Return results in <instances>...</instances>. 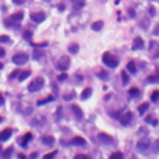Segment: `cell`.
Instances as JSON below:
<instances>
[{"mask_svg":"<svg viewBox=\"0 0 159 159\" xmlns=\"http://www.w3.org/2000/svg\"><path fill=\"white\" fill-rule=\"evenodd\" d=\"M102 60H103V63L106 66H108L110 69H114V67L118 66V60L117 57H114L112 53L110 52H104L103 56H102Z\"/></svg>","mask_w":159,"mask_h":159,"instance_id":"cell-1","label":"cell"},{"mask_svg":"<svg viewBox=\"0 0 159 159\" xmlns=\"http://www.w3.org/2000/svg\"><path fill=\"white\" fill-rule=\"evenodd\" d=\"M44 84H45V81H44L42 77H38V79H35L30 82V84L28 86V90L30 92H38L44 87Z\"/></svg>","mask_w":159,"mask_h":159,"instance_id":"cell-2","label":"cell"},{"mask_svg":"<svg viewBox=\"0 0 159 159\" xmlns=\"http://www.w3.org/2000/svg\"><path fill=\"white\" fill-rule=\"evenodd\" d=\"M28 60H29V55L28 53H24V52H19V53L13 56V62H14L15 65H19V66L25 65V63L28 62Z\"/></svg>","mask_w":159,"mask_h":159,"instance_id":"cell-3","label":"cell"},{"mask_svg":"<svg viewBox=\"0 0 159 159\" xmlns=\"http://www.w3.org/2000/svg\"><path fill=\"white\" fill-rule=\"evenodd\" d=\"M70 66V57L69 56H61L57 61V69L60 71H66Z\"/></svg>","mask_w":159,"mask_h":159,"instance_id":"cell-4","label":"cell"},{"mask_svg":"<svg viewBox=\"0 0 159 159\" xmlns=\"http://www.w3.org/2000/svg\"><path fill=\"white\" fill-rule=\"evenodd\" d=\"M149 55L152 59H158L159 57V44L155 41H150L149 42Z\"/></svg>","mask_w":159,"mask_h":159,"instance_id":"cell-5","label":"cell"},{"mask_svg":"<svg viewBox=\"0 0 159 159\" xmlns=\"http://www.w3.org/2000/svg\"><path fill=\"white\" fill-rule=\"evenodd\" d=\"M149 147H150V141L148 139V138L139 139L137 143V148L139 150H147V149H149Z\"/></svg>","mask_w":159,"mask_h":159,"instance_id":"cell-6","label":"cell"},{"mask_svg":"<svg viewBox=\"0 0 159 159\" xmlns=\"http://www.w3.org/2000/svg\"><path fill=\"white\" fill-rule=\"evenodd\" d=\"M132 118H133V113L131 112V111H128V112H126L124 114H122L121 118H119V122L123 126H128V124L131 123Z\"/></svg>","mask_w":159,"mask_h":159,"instance_id":"cell-7","label":"cell"},{"mask_svg":"<svg viewBox=\"0 0 159 159\" xmlns=\"http://www.w3.org/2000/svg\"><path fill=\"white\" fill-rule=\"evenodd\" d=\"M144 47V41H143V39L142 38H136L133 40V45H132V50L133 51H138V50H142Z\"/></svg>","mask_w":159,"mask_h":159,"instance_id":"cell-8","label":"cell"},{"mask_svg":"<svg viewBox=\"0 0 159 159\" xmlns=\"http://www.w3.org/2000/svg\"><path fill=\"white\" fill-rule=\"evenodd\" d=\"M98 141L103 144H112L113 143V138L107 133H98Z\"/></svg>","mask_w":159,"mask_h":159,"instance_id":"cell-9","label":"cell"},{"mask_svg":"<svg viewBox=\"0 0 159 159\" xmlns=\"http://www.w3.org/2000/svg\"><path fill=\"white\" fill-rule=\"evenodd\" d=\"M30 19L32 20L34 22H42L44 20L46 19V15L44 14V13H32L31 15H30Z\"/></svg>","mask_w":159,"mask_h":159,"instance_id":"cell-10","label":"cell"},{"mask_svg":"<svg viewBox=\"0 0 159 159\" xmlns=\"http://www.w3.org/2000/svg\"><path fill=\"white\" fill-rule=\"evenodd\" d=\"M11 134H13V131L10 129V128H6V129H4L1 133H0V141H1V142H6L10 137H11Z\"/></svg>","mask_w":159,"mask_h":159,"instance_id":"cell-11","label":"cell"},{"mask_svg":"<svg viewBox=\"0 0 159 159\" xmlns=\"http://www.w3.org/2000/svg\"><path fill=\"white\" fill-rule=\"evenodd\" d=\"M72 112L75 113V116H76V118L77 119H82L83 118V112H82V110L77 106V104H72Z\"/></svg>","mask_w":159,"mask_h":159,"instance_id":"cell-12","label":"cell"},{"mask_svg":"<svg viewBox=\"0 0 159 159\" xmlns=\"http://www.w3.org/2000/svg\"><path fill=\"white\" fill-rule=\"evenodd\" d=\"M71 145H86V139L82 137H75L70 142Z\"/></svg>","mask_w":159,"mask_h":159,"instance_id":"cell-13","label":"cell"},{"mask_svg":"<svg viewBox=\"0 0 159 159\" xmlns=\"http://www.w3.org/2000/svg\"><path fill=\"white\" fill-rule=\"evenodd\" d=\"M22 19H24V13L22 11L15 13V14H13L11 18H10V20H11V21H14V22H20Z\"/></svg>","mask_w":159,"mask_h":159,"instance_id":"cell-14","label":"cell"},{"mask_svg":"<svg viewBox=\"0 0 159 159\" xmlns=\"http://www.w3.org/2000/svg\"><path fill=\"white\" fill-rule=\"evenodd\" d=\"M42 143L45 145H49V147H51V145H53V143H55V138L51 137V136H45L42 137Z\"/></svg>","mask_w":159,"mask_h":159,"instance_id":"cell-15","label":"cell"},{"mask_svg":"<svg viewBox=\"0 0 159 159\" xmlns=\"http://www.w3.org/2000/svg\"><path fill=\"white\" fill-rule=\"evenodd\" d=\"M103 21L102 20H98V21H94L92 25H91V29L93 30V31H100V30H102V28H103Z\"/></svg>","mask_w":159,"mask_h":159,"instance_id":"cell-16","label":"cell"},{"mask_svg":"<svg viewBox=\"0 0 159 159\" xmlns=\"http://www.w3.org/2000/svg\"><path fill=\"white\" fill-rule=\"evenodd\" d=\"M127 70L129 73H132V75L137 73V66H136V63H134V61H129V62L127 63Z\"/></svg>","mask_w":159,"mask_h":159,"instance_id":"cell-17","label":"cell"},{"mask_svg":"<svg viewBox=\"0 0 159 159\" xmlns=\"http://www.w3.org/2000/svg\"><path fill=\"white\" fill-rule=\"evenodd\" d=\"M72 3H73L75 10H81L84 6V4H86V0H72Z\"/></svg>","mask_w":159,"mask_h":159,"instance_id":"cell-18","label":"cell"},{"mask_svg":"<svg viewBox=\"0 0 159 159\" xmlns=\"http://www.w3.org/2000/svg\"><path fill=\"white\" fill-rule=\"evenodd\" d=\"M79 50H80L79 44H70L69 45V51H70V53H72V55H76V53L79 52Z\"/></svg>","mask_w":159,"mask_h":159,"instance_id":"cell-19","label":"cell"},{"mask_svg":"<svg viewBox=\"0 0 159 159\" xmlns=\"http://www.w3.org/2000/svg\"><path fill=\"white\" fill-rule=\"evenodd\" d=\"M121 76H122V83H123V86H127L128 82H129V76H128L127 71L123 70L121 72Z\"/></svg>","mask_w":159,"mask_h":159,"instance_id":"cell-20","label":"cell"},{"mask_svg":"<svg viewBox=\"0 0 159 159\" xmlns=\"http://www.w3.org/2000/svg\"><path fill=\"white\" fill-rule=\"evenodd\" d=\"M34 59L35 60H40L41 57L45 56V52H44V50H40V49H36V50H34Z\"/></svg>","mask_w":159,"mask_h":159,"instance_id":"cell-21","label":"cell"},{"mask_svg":"<svg viewBox=\"0 0 159 159\" xmlns=\"http://www.w3.org/2000/svg\"><path fill=\"white\" fill-rule=\"evenodd\" d=\"M91 94H92V88L87 87V88H84L83 92L81 93V98H82V100H86V98H88V97H91Z\"/></svg>","mask_w":159,"mask_h":159,"instance_id":"cell-22","label":"cell"},{"mask_svg":"<svg viewBox=\"0 0 159 159\" xmlns=\"http://www.w3.org/2000/svg\"><path fill=\"white\" fill-rule=\"evenodd\" d=\"M147 110H149V103L144 102L142 103L139 107H138V112H139V114H144L145 112H147Z\"/></svg>","mask_w":159,"mask_h":159,"instance_id":"cell-23","label":"cell"},{"mask_svg":"<svg viewBox=\"0 0 159 159\" xmlns=\"http://www.w3.org/2000/svg\"><path fill=\"white\" fill-rule=\"evenodd\" d=\"M31 138H32V134L30 133V132H28V133H26L25 136L22 137V142H21L22 147H26V145H28V143H29V141L31 139Z\"/></svg>","mask_w":159,"mask_h":159,"instance_id":"cell-24","label":"cell"},{"mask_svg":"<svg viewBox=\"0 0 159 159\" xmlns=\"http://www.w3.org/2000/svg\"><path fill=\"white\" fill-rule=\"evenodd\" d=\"M30 75H31V71L30 70H26V71H22L21 73H20V76H19V81H25L28 77H30Z\"/></svg>","mask_w":159,"mask_h":159,"instance_id":"cell-25","label":"cell"},{"mask_svg":"<svg viewBox=\"0 0 159 159\" xmlns=\"http://www.w3.org/2000/svg\"><path fill=\"white\" fill-rule=\"evenodd\" d=\"M11 154H13V148H8V149H5L4 152H3L1 159H10Z\"/></svg>","mask_w":159,"mask_h":159,"instance_id":"cell-26","label":"cell"},{"mask_svg":"<svg viewBox=\"0 0 159 159\" xmlns=\"http://www.w3.org/2000/svg\"><path fill=\"white\" fill-rule=\"evenodd\" d=\"M53 101V96H47L46 98H44L42 101H38V106H42V104H46V103H49V102H52Z\"/></svg>","mask_w":159,"mask_h":159,"instance_id":"cell-27","label":"cell"},{"mask_svg":"<svg viewBox=\"0 0 159 159\" xmlns=\"http://www.w3.org/2000/svg\"><path fill=\"white\" fill-rule=\"evenodd\" d=\"M110 159H124L123 158V153H121V152H114V153L111 154Z\"/></svg>","mask_w":159,"mask_h":159,"instance_id":"cell-28","label":"cell"},{"mask_svg":"<svg viewBox=\"0 0 159 159\" xmlns=\"http://www.w3.org/2000/svg\"><path fill=\"white\" fill-rule=\"evenodd\" d=\"M128 93H129V96L136 97V96L139 94V90H138L137 87H132V88H129V91H128Z\"/></svg>","mask_w":159,"mask_h":159,"instance_id":"cell-29","label":"cell"},{"mask_svg":"<svg viewBox=\"0 0 159 159\" xmlns=\"http://www.w3.org/2000/svg\"><path fill=\"white\" fill-rule=\"evenodd\" d=\"M147 81L149 83H157V82H159V76L157 75V76H148L147 77Z\"/></svg>","mask_w":159,"mask_h":159,"instance_id":"cell-30","label":"cell"},{"mask_svg":"<svg viewBox=\"0 0 159 159\" xmlns=\"http://www.w3.org/2000/svg\"><path fill=\"white\" fill-rule=\"evenodd\" d=\"M145 122H147V123H150L152 126H157L158 124V121L153 119V116H148L147 118H145Z\"/></svg>","mask_w":159,"mask_h":159,"instance_id":"cell-31","label":"cell"},{"mask_svg":"<svg viewBox=\"0 0 159 159\" xmlns=\"http://www.w3.org/2000/svg\"><path fill=\"white\" fill-rule=\"evenodd\" d=\"M56 154H57V150H53V152H50V153H47L44 155V159H53L56 157Z\"/></svg>","mask_w":159,"mask_h":159,"instance_id":"cell-32","label":"cell"},{"mask_svg":"<svg viewBox=\"0 0 159 159\" xmlns=\"http://www.w3.org/2000/svg\"><path fill=\"white\" fill-rule=\"evenodd\" d=\"M20 73H21V72H20V70H15V71H13V72L9 75V79H10V80H14L15 77L20 76Z\"/></svg>","mask_w":159,"mask_h":159,"instance_id":"cell-33","label":"cell"},{"mask_svg":"<svg viewBox=\"0 0 159 159\" xmlns=\"http://www.w3.org/2000/svg\"><path fill=\"white\" fill-rule=\"evenodd\" d=\"M150 100L153 101V102H158V100H159V91H154V92L152 93Z\"/></svg>","mask_w":159,"mask_h":159,"instance_id":"cell-34","label":"cell"},{"mask_svg":"<svg viewBox=\"0 0 159 159\" xmlns=\"http://www.w3.org/2000/svg\"><path fill=\"white\" fill-rule=\"evenodd\" d=\"M32 38V31H30V30H25V32H24V39L25 40H31Z\"/></svg>","mask_w":159,"mask_h":159,"instance_id":"cell-35","label":"cell"},{"mask_svg":"<svg viewBox=\"0 0 159 159\" xmlns=\"http://www.w3.org/2000/svg\"><path fill=\"white\" fill-rule=\"evenodd\" d=\"M107 76H108L107 71H101V72L97 73V77H100L101 80H106V79H107Z\"/></svg>","mask_w":159,"mask_h":159,"instance_id":"cell-36","label":"cell"},{"mask_svg":"<svg viewBox=\"0 0 159 159\" xmlns=\"http://www.w3.org/2000/svg\"><path fill=\"white\" fill-rule=\"evenodd\" d=\"M67 77H69V75H67L66 72H63V73H60V75L57 76V80H59L60 82H62V81H65V80H67Z\"/></svg>","mask_w":159,"mask_h":159,"instance_id":"cell-37","label":"cell"},{"mask_svg":"<svg viewBox=\"0 0 159 159\" xmlns=\"http://www.w3.org/2000/svg\"><path fill=\"white\" fill-rule=\"evenodd\" d=\"M152 148H153V152H154V153H159V139H157V141L154 142V143H153V147H152Z\"/></svg>","mask_w":159,"mask_h":159,"instance_id":"cell-38","label":"cell"},{"mask_svg":"<svg viewBox=\"0 0 159 159\" xmlns=\"http://www.w3.org/2000/svg\"><path fill=\"white\" fill-rule=\"evenodd\" d=\"M75 97V92H71L70 94H63V100L65 101H71Z\"/></svg>","mask_w":159,"mask_h":159,"instance_id":"cell-39","label":"cell"},{"mask_svg":"<svg viewBox=\"0 0 159 159\" xmlns=\"http://www.w3.org/2000/svg\"><path fill=\"white\" fill-rule=\"evenodd\" d=\"M10 38L8 35H0V42H9Z\"/></svg>","mask_w":159,"mask_h":159,"instance_id":"cell-40","label":"cell"},{"mask_svg":"<svg viewBox=\"0 0 159 159\" xmlns=\"http://www.w3.org/2000/svg\"><path fill=\"white\" fill-rule=\"evenodd\" d=\"M31 45L35 46V47H46L49 44H47V42H40V44H34V42H31Z\"/></svg>","mask_w":159,"mask_h":159,"instance_id":"cell-41","label":"cell"},{"mask_svg":"<svg viewBox=\"0 0 159 159\" xmlns=\"http://www.w3.org/2000/svg\"><path fill=\"white\" fill-rule=\"evenodd\" d=\"M75 159H91L88 155H86V154H77L76 157H75Z\"/></svg>","mask_w":159,"mask_h":159,"instance_id":"cell-42","label":"cell"},{"mask_svg":"<svg viewBox=\"0 0 159 159\" xmlns=\"http://www.w3.org/2000/svg\"><path fill=\"white\" fill-rule=\"evenodd\" d=\"M148 11H149V15H150V16H154V15H155V9H154V6H149Z\"/></svg>","mask_w":159,"mask_h":159,"instance_id":"cell-43","label":"cell"},{"mask_svg":"<svg viewBox=\"0 0 159 159\" xmlns=\"http://www.w3.org/2000/svg\"><path fill=\"white\" fill-rule=\"evenodd\" d=\"M153 35H154V36H159V24L154 28V30H153Z\"/></svg>","mask_w":159,"mask_h":159,"instance_id":"cell-44","label":"cell"},{"mask_svg":"<svg viewBox=\"0 0 159 159\" xmlns=\"http://www.w3.org/2000/svg\"><path fill=\"white\" fill-rule=\"evenodd\" d=\"M128 15H129L131 18H134V16H136V11H134L133 9H128Z\"/></svg>","mask_w":159,"mask_h":159,"instance_id":"cell-45","label":"cell"},{"mask_svg":"<svg viewBox=\"0 0 159 159\" xmlns=\"http://www.w3.org/2000/svg\"><path fill=\"white\" fill-rule=\"evenodd\" d=\"M25 3V0H14V4L16 5H22Z\"/></svg>","mask_w":159,"mask_h":159,"instance_id":"cell-46","label":"cell"},{"mask_svg":"<svg viewBox=\"0 0 159 159\" xmlns=\"http://www.w3.org/2000/svg\"><path fill=\"white\" fill-rule=\"evenodd\" d=\"M4 56H5V50L0 47V59H1V57H4Z\"/></svg>","mask_w":159,"mask_h":159,"instance_id":"cell-47","label":"cell"},{"mask_svg":"<svg viewBox=\"0 0 159 159\" xmlns=\"http://www.w3.org/2000/svg\"><path fill=\"white\" fill-rule=\"evenodd\" d=\"M4 104V97L1 96V93H0V106H3Z\"/></svg>","mask_w":159,"mask_h":159,"instance_id":"cell-48","label":"cell"},{"mask_svg":"<svg viewBox=\"0 0 159 159\" xmlns=\"http://www.w3.org/2000/svg\"><path fill=\"white\" fill-rule=\"evenodd\" d=\"M18 158H19V159H26V157H25L24 154H19V155H18Z\"/></svg>","mask_w":159,"mask_h":159,"instance_id":"cell-49","label":"cell"},{"mask_svg":"<svg viewBox=\"0 0 159 159\" xmlns=\"http://www.w3.org/2000/svg\"><path fill=\"white\" fill-rule=\"evenodd\" d=\"M57 8H59V10H61V11H62V10H63V9H65V6H63L62 4H60L59 6H57Z\"/></svg>","mask_w":159,"mask_h":159,"instance_id":"cell-50","label":"cell"},{"mask_svg":"<svg viewBox=\"0 0 159 159\" xmlns=\"http://www.w3.org/2000/svg\"><path fill=\"white\" fill-rule=\"evenodd\" d=\"M36 157H38V154H36V153H32L31 154V158H36Z\"/></svg>","mask_w":159,"mask_h":159,"instance_id":"cell-51","label":"cell"},{"mask_svg":"<svg viewBox=\"0 0 159 159\" xmlns=\"http://www.w3.org/2000/svg\"><path fill=\"white\" fill-rule=\"evenodd\" d=\"M3 67H4V65H3V63H1V62H0V70H1V69H3Z\"/></svg>","mask_w":159,"mask_h":159,"instance_id":"cell-52","label":"cell"},{"mask_svg":"<svg viewBox=\"0 0 159 159\" xmlns=\"http://www.w3.org/2000/svg\"><path fill=\"white\" fill-rule=\"evenodd\" d=\"M118 3H119V0H116V1H114V4H116V5H117V4H118Z\"/></svg>","mask_w":159,"mask_h":159,"instance_id":"cell-53","label":"cell"},{"mask_svg":"<svg viewBox=\"0 0 159 159\" xmlns=\"http://www.w3.org/2000/svg\"><path fill=\"white\" fill-rule=\"evenodd\" d=\"M1 122H3V118H1V117H0V123H1Z\"/></svg>","mask_w":159,"mask_h":159,"instance_id":"cell-54","label":"cell"},{"mask_svg":"<svg viewBox=\"0 0 159 159\" xmlns=\"http://www.w3.org/2000/svg\"><path fill=\"white\" fill-rule=\"evenodd\" d=\"M45 1H50V0H45Z\"/></svg>","mask_w":159,"mask_h":159,"instance_id":"cell-55","label":"cell"}]
</instances>
